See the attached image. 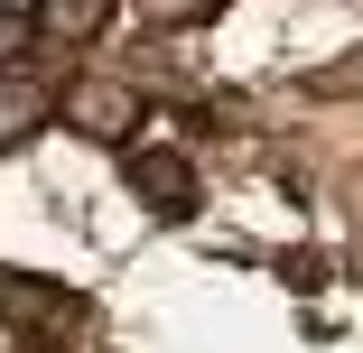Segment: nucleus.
<instances>
[{"mask_svg":"<svg viewBox=\"0 0 363 353\" xmlns=\"http://www.w3.org/2000/svg\"><path fill=\"white\" fill-rule=\"evenodd\" d=\"M0 325L19 335V353H75L94 335V298L47 270H0Z\"/></svg>","mask_w":363,"mask_h":353,"instance_id":"1","label":"nucleus"},{"mask_svg":"<svg viewBox=\"0 0 363 353\" xmlns=\"http://www.w3.org/2000/svg\"><path fill=\"white\" fill-rule=\"evenodd\" d=\"M56 112H65V130L103 139V149H130V139H140V121H150L140 84H121V75H75V84L56 93Z\"/></svg>","mask_w":363,"mask_h":353,"instance_id":"2","label":"nucleus"},{"mask_svg":"<svg viewBox=\"0 0 363 353\" xmlns=\"http://www.w3.org/2000/svg\"><path fill=\"white\" fill-rule=\"evenodd\" d=\"M121 177H130V195L150 204L159 224H186L196 204H205V186H196V158H177V149H121Z\"/></svg>","mask_w":363,"mask_h":353,"instance_id":"3","label":"nucleus"},{"mask_svg":"<svg viewBox=\"0 0 363 353\" xmlns=\"http://www.w3.org/2000/svg\"><path fill=\"white\" fill-rule=\"evenodd\" d=\"M47 112H56V93H47V84L0 75V158H10V149H28V139L47 130Z\"/></svg>","mask_w":363,"mask_h":353,"instance_id":"4","label":"nucleus"},{"mask_svg":"<svg viewBox=\"0 0 363 353\" xmlns=\"http://www.w3.org/2000/svg\"><path fill=\"white\" fill-rule=\"evenodd\" d=\"M112 10H121V0H38V37H56V47H94L103 28H112Z\"/></svg>","mask_w":363,"mask_h":353,"instance_id":"5","label":"nucleus"},{"mask_svg":"<svg viewBox=\"0 0 363 353\" xmlns=\"http://www.w3.org/2000/svg\"><path fill=\"white\" fill-rule=\"evenodd\" d=\"M130 10L150 19V28H205L214 10H224V0H130Z\"/></svg>","mask_w":363,"mask_h":353,"instance_id":"6","label":"nucleus"},{"mask_svg":"<svg viewBox=\"0 0 363 353\" xmlns=\"http://www.w3.org/2000/svg\"><path fill=\"white\" fill-rule=\"evenodd\" d=\"M28 37H38V19L0 0V75H19V56H28Z\"/></svg>","mask_w":363,"mask_h":353,"instance_id":"7","label":"nucleus"}]
</instances>
